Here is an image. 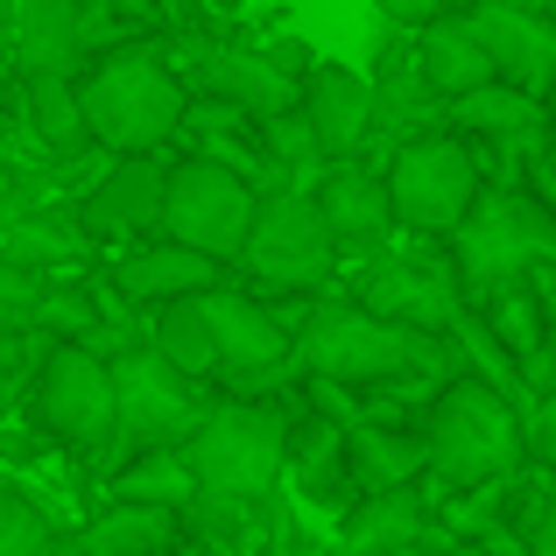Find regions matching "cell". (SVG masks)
Returning a JSON list of instances; mask_svg holds the SVG:
<instances>
[{
	"mask_svg": "<svg viewBox=\"0 0 556 556\" xmlns=\"http://www.w3.org/2000/svg\"><path fill=\"white\" fill-rule=\"evenodd\" d=\"M85 92V121H92V141L106 155H155L169 135H184L190 121V92L184 71L169 64L163 42H113L99 64H85L78 78Z\"/></svg>",
	"mask_w": 556,
	"mask_h": 556,
	"instance_id": "obj_1",
	"label": "cell"
},
{
	"mask_svg": "<svg viewBox=\"0 0 556 556\" xmlns=\"http://www.w3.org/2000/svg\"><path fill=\"white\" fill-rule=\"evenodd\" d=\"M289 367L311 388H374V380H402V374L437 367V339L388 325L367 303H317L296 325V359Z\"/></svg>",
	"mask_w": 556,
	"mask_h": 556,
	"instance_id": "obj_2",
	"label": "cell"
},
{
	"mask_svg": "<svg viewBox=\"0 0 556 556\" xmlns=\"http://www.w3.org/2000/svg\"><path fill=\"white\" fill-rule=\"evenodd\" d=\"M422 437H430V479L451 493L493 486L529 458V416L486 380H444Z\"/></svg>",
	"mask_w": 556,
	"mask_h": 556,
	"instance_id": "obj_3",
	"label": "cell"
},
{
	"mask_svg": "<svg viewBox=\"0 0 556 556\" xmlns=\"http://www.w3.org/2000/svg\"><path fill=\"white\" fill-rule=\"evenodd\" d=\"M451 261H458L465 275V303H479L486 311L493 296H507V289H521L529 275H549L556 268V212L543 198H529V190H486L479 198V212L458 226V240H451Z\"/></svg>",
	"mask_w": 556,
	"mask_h": 556,
	"instance_id": "obj_4",
	"label": "cell"
},
{
	"mask_svg": "<svg viewBox=\"0 0 556 556\" xmlns=\"http://www.w3.org/2000/svg\"><path fill=\"white\" fill-rule=\"evenodd\" d=\"M388 190H394V218L416 240H458V226L479 212L486 184H479V155L458 135H416L394 149L388 163Z\"/></svg>",
	"mask_w": 556,
	"mask_h": 556,
	"instance_id": "obj_5",
	"label": "cell"
},
{
	"mask_svg": "<svg viewBox=\"0 0 556 556\" xmlns=\"http://www.w3.org/2000/svg\"><path fill=\"white\" fill-rule=\"evenodd\" d=\"M254 218H261V190L226 163H204L190 155L169 177V204H163V240L190 247L204 261H247V240H254Z\"/></svg>",
	"mask_w": 556,
	"mask_h": 556,
	"instance_id": "obj_6",
	"label": "cell"
},
{
	"mask_svg": "<svg viewBox=\"0 0 556 556\" xmlns=\"http://www.w3.org/2000/svg\"><path fill=\"white\" fill-rule=\"evenodd\" d=\"M289 437L296 430H289L275 408H212L204 430L184 444V458H190V472H198L204 493L261 501L289 465Z\"/></svg>",
	"mask_w": 556,
	"mask_h": 556,
	"instance_id": "obj_7",
	"label": "cell"
},
{
	"mask_svg": "<svg viewBox=\"0 0 556 556\" xmlns=\"http://www.w3.org/2000/svg\"><path fill=\"white\" fill-rule=\"evenodd\" d=\"M113 380H121V437L113 451H184L190 437L204 430V394L184 367H169L155 345H135V353L113 359Z\"/></svg>",
	"mask_w": 556,
	"mask_h": 556,
	"instance_id": "obj_8",
	"label": "cell"
},
{
	"mask_svg": "<svg viewBox=\"0 0 556 556\" xmlns=\"http://www.w3.org/2000/svg\"><path fill=\"white\" fill-rule=\"evenodd\" d=\"M28 402H36L42 430L78 444V451H106L121 437V380H113V359L85 353V345H50Z\"/></svg>",
	"mask_w": 556,
	"mask_h": 556,
	"instance_id": "obj_9",
	"label": "cell"
},
{
	"mask_svg": "<svg viewBox=\"0 0 556 556\" xmlns=\"http://www.w3.org/2000/svg\"><path fill=\"white\" fill-rule=\"evenodd\" d=\"M339 232H331L317 190H282V198H261L254 240H247V275L268 289H317L339 268Z\"/></svg>",
	"mask_w": 556,
	"mask_h": 556,
	"instance_id": "obj_10",
	"label": "cell"
},
{
	"mask_svg": "<svg viewBox=\"0 0 556 556\" xmlns=\"http://www.w3.org/2000/svg\"><path fill=\"white\" fill-rule=\"evenodd\" d=\"M163 50H169V42H163ZM169 56H184L177 71H190V78L204 85V99L247 113L254 127L303 113V85H296V71H289L275 50H240V42H177Z\"/></svg>",
	"mask_w": 556,
	"mask_h": 556,
	"instance_id": "obj_11",
	"label": "cell"
},
{
	"mask_svg": "<svg viewBox=\"0 0 556 556\" xmlns=\"http://www.w3.org/2000/svg\"><path fill=\"white\" fill-rule=\"evenodd\" d=\"M359 303L374 317L402 331H458L465 317V275L444 254H374V268L359 275Z\"/></svg>",
	"mask_w": 556,
	"mask_h": 556,
	"instance_id": "obj_12",
	"label": "cell"
},
{
	"mask_svg": "<svg viewBox=\"0 0 556 556\" xmlns=\"http://www.w3.org/2000/svg\"><path fill=\"white\" fill-rule=\"evenodd\" d=\"M465 14H472L501 85H515L529 99L556 92V22H549L543 0H472Z\"/></svg>",
	"mask_w": 556,
	"mask_h": 556,
	"instance_id": "obj_13",
	"label": "cell"
},
{
	"mask_svg": "<svg viewBox=\"0 0 556 556\" xmlns=\"http://www.w3.org/2000/svg\"><path fill=\"white\" fill-rule=\"evenodd\" d=\"M99 0H8L14 78H85L78 56L92 50Z\"/></svg>",
	"mask_w": 556,
	"mask_h": 556,
	"instance_id": "obj_14",
	"label": "cell"
},
{
	"mask_svg": "<svg viewBox=\"0 0 556 556\" xmlns=\"http://www.w3.org/2000/svg\"><path fill=\"white\" fill-rule=\"evenodd\" d=\"M169 177H177V169H163L155 155H127V163H113L106 177H99V184L78 198V218H85V232H99V240L155 232V240H163Z\"/></svg>",
	"mask_w": 556,
	"mask_h": 556,
	"instance_id": "obj_15",
	"label": "cell"
},
{
	"mask_svg": "<svg viewBox=\"0 0 556 556\" xmlns=\"http://www.w3.org/2000/svg\"><path fill=\"white\" fill-rule=\"evenodd\" d=\"M303 121H311L317 149H325L331 163H359V149H367V135L380 121L374 78H359V71H345V64H317L311 78H303Z\"/></svg>",
	"mask_w": 556,
	"mask_h": 556,
	"instance_id": "obj_16",
	"label": "cell"
},
{
	"mask_svg": "<svg viewBox=\"0 0 556 556\" xmlns=\"http://www.w3.org/2000/svg\"><path fill=\"white\" fill-rule=\"evenodd\" d=\"M204 317H212V339H218V367L240 374V380H268L275 367L296 359V339L282 331V317H268L254 296H240V289H212V296H204Z\"/></svg>",
	"mask_w": 556,
	"mask_h": 556,
	"instance_id": "obj_17",
	"label": "cell"
},
{
	"mask_svg": "<svg viewBox=\"0 0 556 556\" xmlns=\"http://www.w3.org/2000/svg\"><path fill=\"white\" fill-rule=\"evenodd\" d=\"M317 204H325L339 247H359V254H374V247L402 226V218H394L388 169H367V163H331L325 177H317Z\"/></svg>",
	"mask_w": 556,
	"mask_h": 556,
	"instance_id": "obj_18",
	"label": "cell"
},
{
	"mask_svg": "<svg viewBox=\"0 0 556 556\" xmlns=\"http://www.w3.org/2000/svg\"><path fill=\"white\" fill-rule=\"evenodd\" d=\"M113 289H121L127 303H155V311H169V303L184 296H212V289H226V268L204 254H190L177 240H149L135 247V254L113 268Z\"/></svg>",
	"mask_w": 556,
	"mask_h": 556,
	"instance_id": "obj_19",
	"label": "cell"
},
{
	"mask_svg": "<svg viewBox=\"0 0 556 556\" xmlns=\"http://www.w3.org/2000/svg\"><path fill=\"white\" fill-rule=\"evenodd\" d=\"M416 71L430 78V92L444 99V106H458V99H472V92H486V85H501V71H493L486 42H479V28H472V14H444V22L422 28Z\"/></svg>",
	"mask_w": 556,
	"mask_h": 556,
	"instance_id": "obj_20",
	"label": "cell"
},
{
	"mask_svg": "<svg viewBox=\"0 0 556 556\" xmlns=\"http://www.w3.org/2000/svg\"><path fill=\"white\" fill-rule=\"evenodd\" d=\"M479 317H486V331L507 345V359H515L521 374H529V380H549V339H556V325H549L543 289L521 282V289H507V296H493Z\"/></svg>",
	"mask_w": 556,
	"mask_h": 556,
	"instance_id": "obj_21",
	"label": "cell"
},
{
	"mask_svg": "<svg viewBox=\"0 0 556 556\" xmlns=\"http://www.w3.org/2000/svg\"><path fill=\"white\" fill-rule=\"evenodd\" d=\"M451 127H458V135H479V141H515V149L543 155L535 135H549V113H543V99L515 92V85H486V92H472V99L451 106Z\"/></svg>",
	"mask_w": 556,
	"mask_h": 556,
	"instance_id": "obj_22",
	"label": "cell"
},
{
	"mask_svg": "<svg viewBox=\"0 0 556 556\" xmlns=\"http://www.w3.org/2000/svg\"><path fill=\"white\" fill-rule=\"evenodd\" d=\"M22 113H28V127L42 135V149H50L56 163H78L85 149H99L92 121H85L78 78H22Z\"/></svg>",
	"mask_w": 556,
	"mask_h": 556,
	"instance_id": "obj_23",
	"label": "cell"
},
{
	"mask_svg": "<svg viewBox=\"0 0 556 556\" xmlns=\"http://www.w3.org/2000/svg\"><path fill=\"white\" fill-rule=\"evenodd\" d=\"M422 535V493H374V501H359L353 515H345L339 529V549L345 556H408Z\"/></svg>",
	"mask_w": 556,
	"mask_h": 556,
	"instance_id": "obj_24",
	"label": "cell"
},
{
	"mask_svg": "<svg viewBox=\"0 0 556 556\" xmlns=\"http://www.w3.org/2000/svg\"><path fill=\"white\" fill-rule=\"evenodd\" d=\"M0 254H8V268L56 275V268H71V261L85 254V218H78V212H56V204H42V212H28V218H14V226H0Z\"/></svg>",
	"mask_w": 556,
	"mask_h": 556,
	"instance_id": "obj_25",
	"label": "cell"
},
{
	"mask_svg": "<svg viewBox=\"0 0 556 556\" xmlns=\"http://www.w3.org/2000/svg\"><path fill=\"white\" fill-rule=\"evenodd\" d=\"M430 472V437H402V430H353V479L359 493H408Z\"/></svg>",
	"mask_w": 556,
	"mask_h": 556,
	"instance_id": "obj_26",
	"label": "cell"
},
{
	"mask_svg": "<svg viewBox=\"0 0 556 556\" xmlns=\"http://www.w3.org/2000/svg\"><path fill=\"white\" fill-rule=\"evenodd\" d=\"M198 472H190L184 451H141V458H127L121 472H113V501L121 507H163V515H184L190 501H198Z\"/></svg>",
	"mask_w": 556,
	"mask_h": 556,
	"instance_id": "obj_27",
	"label": "cell"
},
{
	"mask_svg": "<svg viewBox=\"0 0 556 556\" xmlns=\"http://www.w3.org/2000/svg\"><path fill=\"white\" fill-rule=\"evenodd\" d=\"M289 472L303 479V493L331 501V493H339V479L353 472V430H345V422H331V416L296 422V437H289Z\"/></svg>",
	"mask_w": 556,
	"mask_h": 556,
	"instance_id": "obj_28",
	"label": "cell"
},
{
	"mask_svg": "<svg viewBox=\"0 0 556 556\" xmlns=\"http://www.w3.org/2000/svg\"><path fill=\"white\" fill-rule=\"evenodd\" d=\"M149 345L169 367H184L190 380L218 374V339H212V317H204V296H184V303H169V311H155Z\"/></svg>",
	"mask_w": 556,
	"mask_h": 556,
	"instance_id": "obj_29",
	"label": "cell"
},
{
	"mask_svg": "<svg viewBox=\"0 0 556 556\" xmlns=\"http://www.w3.org/2000/svg\"><path fill=\"white\" fill-rule=\"evenodd\" d=\"M177 535V515L163 507H113L78 535V556H163Z\"/></svg>",
	"mask_w": 556,
	"mask_h": 556,
	"instance_id": "obj_30",
	"label": "cell"
},
{
	"mask_svg": "<svg viewBox=\"0 0 556 556\" xmlns=\"http://www.w3.org/2000/svg\"><path fill=\"white\" fill-rule=\"evenodd\" d=\"M99 325H106V303H99L92 282H56L50 296H42V317H36V331H50V339H64V345H92Z\"/></svg>",
	"mask_w": 556,
	"mask_h": 556,
	"instance_id": "obj_31",
	"label": "cell"
},
{
	"mask_svg": "<svg viewBox=\"0 0 556 556\" xmlns=\"http://www.w3.org/2000/svg\"><path fill=\"white\" fill-rule=\"evenodd\" d=\"M184 521H190V529H204L212 543H232V549H240L247 535H254L261 507H254V501H240V493H198V501L184 507Z\"/></svg>",
	"mask_w": 556,
	"mask_h": 556,
	"instance_id": "obj_32",
	"label": "cell"
},
{
	"mask_svg": "<svg viewBox=\"0 0 556 556\" xmlns=\"http://www.w3.org/2000/svg\"><path fill=\"white\" fill-rule=\"evenodd\" d=\"M0 556H56L50 521L22 486H8V501H0Z\"/></svg>",
	"mask_w": 556,
	"mask_h": 556,
	"instance_id": "obj_33",
	"label": "cell"
},
{
	"mask_svg": "<svg viewBox=\"0 0 556 556\" xmlns=\"http://www.w3.org/2000/svg\"><path fill=\"white\" fill-rule=\"evenodd\" d=\"M261 141H268V163L282 169V177H311L317 163L331 169V155L317 149V135H311V121H303V113H289V121H268L261 127ZM303 190V184H296Z\"/></svg>",
	"mask_w": 556,
	"mask_h": 556,
	"instance_id": "obj_34",
	"label": "cell"
},
{
	"mask_svg": "<svg viewBox=\"0 0 556 556\" xmlns=\"http://www.w3.org/2000/svg\"><path fill=\"white\" fill-rule=\"evenodd\" d=\"M42 275H28V268H8L0 275V339H28L36 331V317H42Z\"/></svg>",
	"mask_w": 556,
	"mask_h": 556,
	"instance_id": "obj_35",
	"label": "cell"
},
{
	"mask_svg": "<svg viewBox=\"0 0 556 556\" xmlns=\"http://www.w3.org/2000/svg\"><path fill=\"white\" fill-rule=\"evenodd\" d=\"M529 458H543L556 472V394H543V402L529 408Z\"/></svg>",
	"mask_w": 556,
	"mask_h": 556,
	"instance_id": "obj_36",
	"label": "cell"
},
{
	"mask_svg": "<svg viewBox=\"0 0 556 556\" xmlns=\"http://www.w3.org/2000/svg\"><path fill=\"white\" fill-rule=\"evenodd\" d=\"M380 8V22H394V28H430V22H444V0H374Z\"/></svg>",
	"mask_w": 556,
	"mask_h": 556,
	"instance_id": "obj_37",
	"label": "cell"
},
{
	"mask_svg": "<svg viewBox=\"0 0 556 556\" xmlns=\"http://www.w3.org/2000/svg\"><path fill=\"white\" fill-rule=\"evenodd\" d=\"M535 190H543V204L556 212V106H549V135H543V155H535Z\"/></svg>",
	"mask_w": 556,
	"mask_h": 556,
	"instance_id": "obj_38",
	"label": "cell"
},
{
	"mask_svg": "<svg viewBox=\"0 0 556 556\" xmlns=\"http://www.w3.org/2000/svg\"><path fill=\"white\" fill-rule=\"evenodd\" d=\"M535 556H556V507H549V515H543V529H535V543H529Z\"/></svg>",
	"mask_w": 556,
	"mask_h": 556,
	"instance_id": "obj_39",
	"label": "cell"
},
{
	"mask_svg": "<svg viewBox=\"0 0 556 556\" xmlns=\"http://www.w3.org/2000/svg\"><path fill=\"white\" fill-rule=\"evenodd\" d=\"M535 289H543V303H549V325H556V268H549V275H543Z\"/></svg>",
	"mask_w": 556,
	"mask_h": 556,
	"instance_id": "obj_40",
	"label": "cell"
},
{
	"mask_svg": "<svg viewBox=\"0 0 556 556\" xmlns=\"http://www.w3.org/2000/svg\"><path fill=\"white\" fill-rule=\"evenodd\" d=\"M543 388H549V394H556V339H549V380H543Z\"/></svg>",
	"mask_w": 556,
	"mask_h": 556,
	"instance_id": "obj_41",
	"label": "cell"
},
{
	"mask_svg": "<svg viewBox=\"0 0 556 556\" xmlns=\"http://www.w3.org/2000/svg\"><path fill=\"white\" fill-rule=\"evenodd\" d=\"M543 8H549V22H556V0H543Z\"/></svg>",
	"mask_w": 556,
	"mask_h": 556,
	"instance_id": "obj_42",
	"label": "cell"
}]
</instances>
